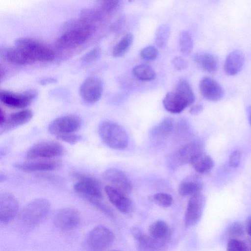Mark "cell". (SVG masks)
Masks as SVG:
<instances>
[{
	"label": "cell",
	"instance_id": "29",
	"mask_svg": "<svg viewBox=\"0 0 251 251\" xmlns=\"http://www.w3.org/2000/svg\"><path fill=\"white\" fill-rule=\"evenodd\" d=\"M133 39L132 34L126 33L114 47L112 50L113 56L119 57L124 55L131 46Z\"/></svg>",
	"mask_w": 251,
	"mask_h": 251
},
{
	"label": "cell",
	"instance_id": "36",
	"mask_svg": "<svg viewBox=\"0 0 251 251\" xmlns=\"http://www.w3.org/2000/svg\"><path fill=\"white\" fill-rule=\"evenodd\" d=\"M227 250L229 251H248L247 244L244 242L235 238H231L227 244Z\"/></svg>",
	"mask_w": 251,
	"mask_h": 251
},
{
	"label": "cell",
	"instance_id": "11",
	"mask_svg": "<svg viewBox=\"0 0 251 251\" xmlns=\"http://www.w3.org/2000/svg\"><path fill=\"white\" fill-rule=\"evenodd\" d=\"M36 96V92L32 90L21 93L2 90L0 92V100L9 107L22 108L29 105Z\"/></svg>",
	"mask_w": 251,
	"mask_h": 251
},
{
	"label": "cell",
	"instance_id": "24",
	"mask_svg": "<svg viewBox=\"0 0 251 251\" xmlns=\"http://www.w3.org/2000/svg\"><path fill=\"white\" fill-rule=\"evenodd\" d=\"M194 59L204 71L210 74L215 73L219 67V59L213 54L209 52H200L196 54Z\"/></svg>",
	"mask_w": 251,
	"mask_h": 251
},
{
	"label": "cell",
	"instance_id": "32",
	"mask_svg": "<svg viewBox=\"0 0 251 251\" xmlns=\"http://www.w3.org/2000/svg\"><path fill=\"white\" fill-rule=\"evenodd\" d=\"M178 44L180 51L183 55L188 56L190 54L194 46L191 34L187 30L182 31L179 36Z\"/></svg>",
	"mask_w": 251,
	"mask_h": 251
},
{
	"label": "cell",
	"instance_id": "19",
	"mask_svg": "<svg viewBox=\"0 0 251 251\" xmlns=\"http://www.w3.org/2000/svg\"><path fill=\"white\" fill-rule=\"evenodd\" d=\"M35 160L16 163L14 165V167L22 171L35 172L53 171L55 170L59 165L57 162L49 159Z\"/></svg>",
	"mask_w": 251,
	"mask_h": 251
},
{
	"label": "cell",
	"instance_id": "43",
	"mask_svg": "<svg viewBox=\"0 0 251 251\" xmlns=\"http://www.w3.org/2000/svg\"><path fill=\"white\" fill-rule=\"evenodd\" d=\"M203 107L202 104H199L193 106L190 109L189 112L193 115H198L203 110Z\"/></svg>",
	"mask_w": 251,
	"mask_h": 251
},
{
	"label": "cell",
	"instance_id": "7",
	"mask_svg": "<svg viewBox=\"0 0 251 251\" xmlns=\"http://www.w3.org/2000/svg\"><path fill=\"white\" fill-rule=\"evenodd\" d=\"M77 181L74 184V191L90 203L101 201L102 192L98 181L89 176L77 174Z\"/></svg>",
	"mask_w": 251,
	"mask_h": 251
},
{
	"label": "cell",
	"instance_id": "1",
	"mask_svg": "<svg viewBox=\"0 0 251 251\" xmlns=\"http://www.w3.org/2000/svg\"><path fill=\"white\" fill-rule=\"evenodd\" d=\"M69 27L56 40L55 45L58 49L76 48L86 42L97 29L96 25L84 23L79 20L71 24Z\"/></svg>",
	"mask_w": 251,
	"mask_h": 251
},
{
	"label": "cell",
	"instance_id": "33",
	"mask_svg": "<svg viewBox=\"0 0 251 251\" xmlns=\"http://www.w3.org/2000/svg\"><path fill=\"white\" fill-rule=\"evenodd\" d=\"M170 34V27L167 24L160 25L155 33V42L160 49H163L166 46Z\"/></svg>",
	"mask_w": 251,
	"mask_h": 251
},
{
	"label": "cell",
	"instance_id": "12",
	"mask_svg": "<svg viewBox=\"0 0 251 251\" xmlns=\"http://www.w3.org/2000/svg\"><path fill=\"white\" fill-rule=\"evenodd\" d=\"M205 197L201 193L192 196L189 199L184 215V224L186 227L195 225L200 220L205 204Z\"/></svg>",
	"mask_w": 251,
	"mask_h": 251
},
{
	"label": "cell",
	"instance_id": "16",
	"mask_svg": "<svg viewBox=\"0 0 251 251\" xmlns=\"http://www.w3.org/2000/svg\"><path fill=\"white\" fill-rule=\"evenodd\" d=\"M199 89L201 95L211 101H218L224 96L223 87L216 80L209 77H204L201 80Z\"/></svg>",
	"mask_w": 251,
	"mask_h": 251
},
{
	"label": "cell",
	"instance_id": "23",
	"mask_svg": "<svg viewBox=\"0 0 251 251\" xmlns=\"http://www.w3.org/2000/svg\"><path fill=\"white\" fill-rule=\"evenodd\" d=\"M0 52L5 60L13 64L23 65L33 63L23 50L15 46L3 48Z\"/></svg>",
	"mask_w": 251,
	"mask_h": 251
},
{
	"label": "cell",
	"instance_id": "34",
	"mask_svg": "<svg viewBox=\"0 0 251 251\" xmlns=\"http://www.w3.org/2000/svg\"><path fill=\"white\" fill-rule=\"evenodd\" d=\"M152 201L159 206L162 207H168L173 203V199L172 196L164 193H158L152 197Z\"/></svg>",
	"mask_w": 251,
	"mask_h": 251
},
{
	"label": "cell",
	"instance_id": "8",
	"mask_svg": "<svg viewBox=\"0 0 251 251\" xmlns=\"http://www.w3.org/2000/svg\"><path fill=\"white\" fill-rule=\"evenodd\" d=\"M63 147L58 142L45 140L39 142L31 147L26 153L28 160L50 159L61 156Z\"/></svg>",
	"mask_w": 251,
	"mask_h": 251
},
{
	"label": "cell",
	"instance_id": "10",
	"mask_svg": "<svg viewBox=\"0 0 251 251\" xmlns=\"http://www.w3.org/2000/svg\"><path fill=\"white\" fill-rule=\"evenodd\" d=\"M81 126L80 118L76 115H69L58 117L53 120L48 127L49 132L53 135H61L74 133Z\"/></svg>",
	"mask_w": 251,
	"mask_h": 251
},
{
	"label": "cell",
	"instance_id": "38",
	"mask_svg": "<svg viewBox=\"0 0 251 251\" xmlns=\"http://www.w3.org/2000/svg\"><path fill=\"white\" fill-rule=\"evenodd\" d=\"M100 55V49L96 47L84 54L81 58V61L84 63H89L98 59Z\"/></svg>",
	"mask_w": 251,
	"mask_h": 251
},
{
	"label": "cell",
	"instance_id": "42",
	"mask_svg": "<svg viewBox=\"0 0 251 251\" xmlns=\"http://www.w3.org/2000/svg\"><path fill=\"white\" fill-rule=\"evenodd\" d=\"M172 64L174 68L180 71L186 69L188 65L187 61L181 56H176L172 60Z\"/></svg>",
	"mask_w": 251,
	"mask_h": 251
},
{
	"label": "cell",
	"instance_id": "48",
	"mask_svg": "<svg viewBox=\"0 0 251 251\" xmlns=\"http://www.w3.org/2000/svg\"><path fill=\"white\" fill-rule=\"evenodd\" d=\"M6 179V176L4 174H2V173L0 175V181L1 182L5 180Z\"/></svg>",
	"mask_w": 251,
	"mask_h": 251
},
{
	"label": "cell",
	"instance_id": "40",
	"mask_svg": "<svg viewBox=\"0 0 251 251\" xmlns=\"http://www.w3.org/2000/svg\"><path fill=\"white\" fill-rule=\"evenodd\" d=\"M241 153L239 150L233 151L230 154L228 159L229 166L233 168L237 167L241 161Z\"/></svg>",
	"mask_w": 251,
	"mask_h": 251
},
{
	"label": "cell",
	"instance_id": "45",
	"mask_svg": "<svg viewBox=\"0 0 251 251\" xmlns=\"http://www.w3.org/2000/svg\"><path fill=\"white\" fill-rule=\"evenodd\" d=\"M6 118L4 115V113L2 109L0 110V126H2L5 122Z\"/></svg>",
	"mask_w": 251,
	"mask_h": 251
},
{
	"label": "cell",
	"instance_id": "22",
	"mask_svg": "<svg viewBox=\"0 0 251 251\" xmlns=\"http://www.w3.org/2000/svg\"><path fill=\"white\" fill-rule=\"evenodd\" d=\"M32 112L25 109L11 114L0 126V133L9 131L29 122L32 118Z\"/></svg>",
	"mask_w": 251,
	"mask_h": 251
},
{
	"label": "cell",
	"instance_id": "35",
	"mask_svg": "<svg viewBox=\"0 0 251 251\" xmlns=\"http://www.w3.org/2000/svg\"><path fill=\"white\" fill-rule=\"evenodd\" d=\"M141 57L147 61H151L155 59L158 55V51L153 46H148L144 48L140 51Z\"/></svg>",
	"mask_w": 251,
	"mask_h": 251
},
{
	"label": "cell",
	"instance_id": "44",
	"mask_svg": "<svg viewBox=\"0 0 251 251\" xmlns=\"http://www.w3.org/2000/svg\"><path fill=\"white\" fill-rule=\"evenodd\" d=\"M246 231L251 236V216L248 217L246 221Z\"/></svg>",
	"mask_w": 251,
	"mask_h": 251
},
{
	"label": "cell",
	"instance_id": "13",
	"mask_svg": "<svg viewBox=\"0 0 251 251\" xmlns=\"http://www.w3.org/2000/svg\"><path fill=\"white\" fill-rule=\"evenodd\" d=\"M103 91V83L99 78L90 76L82 83L79 94L81 99L88 103H94L100 98Z\"/></svg>",
	"mask_w": 251,
	"mask_h": 251
},
{
	"label": "cell",
	"instance_id": "20",
	"mask_svg": "<svg viewBox=\"0 0 251 251\" xmlns=\"http://www.w3.org/2000/svg\"><path fill=\"white\" fill-rule=\"evenodd\" d=\"M244 63L245 57L243 52L240 50H234L226 58L224 71L228 75H235L242 70Z\"/></svg>",
	"mask_w": 251,
	"mask_h": 251
},
{
	"label": "cell",
	"instance_id": "3",
	"mask_svg": "<svg viewBox=\"0 0 251 251\" xmlns=\"http://www.w3.org/2000/svg\"><path fill=\"white\" fill-rule=\"evenodd\" d=\"M51 208L50 202L44 198L34 199L22 210L19 223L25 230H30L41 224L47 217Z\"/></svg>",
	"mask_w": 251,
	"mask_h": 251
},
{
	"label": "cell",
	"instance_id": "21",
	"mask_svg": "<svg viewBox=\"0 0 251 251\" xmlns=\"http://www.w3.org/2000/svg\"><path fill=\"white\" fill-rule=\"evenodd\" d=\"M131 232L139 247L143 250H156L163 247L165 244L153 238L149 233L146 234L140 227H132Z\"/></svg>",
	"mask_w": 251,
	"mask_h": 251
},
{
	"label": "cell",
	"instance_id": "2",
	"mask_svg": "<svg viewBox=\"0 0 251 251\" xmlns=\"http://www.w3.org/2000/svg\"><path fill=\"white\" fill-rule=\"evenodd\" d=\"M195 100V95L189 83L182 79L178 82L174 91L166 94L162 103L167 111L177 114L193 104Z\"/></svg>",
	"mask_w": 251,
	"mask_h": 251
},
{
	"label": "cell",
	"instance_id": "46",
	"mask_svg": "<svg viewBox=\"0 0 251 251\" xmlns=\"http://www.w3.org/2000/svg\"><path fill=\"white\" fill-rule=\"evenodd\" d=\"M247 114L249 123L251 127V105L249 106L247 108Z\"/></svg>",
	"mask_w": 251,
	"mask_h": 251
},
{
	"label": "cell",
	"instance_id": "15",
	"mask_svg": "<svg viewBox=\"0 0 251 251\" xmlns=\"http://www.w3.org/2000/svg\"><path fill=\"white\" fill-rule=\"evenodd\" d=\"M102 177L110 185L128 195L132 191V184L126 175L121 170L110 168L105 170Z\"/></svg>",
	"mask_w": 251,
	"mask_h": 251
},
{
	"label": "cell",
	"instance_id": "27",
	"mask_svg": "<svg viewBox=\"0 0 251 251\" xmlns=\"http://www.w3.org/2000/svg\"><path fill=\"white\" fill-rule=\"evenodd\" d=\"M190 164L198 173L202 174L210 172L214 166L212 158L204 152L194 157Z\"/></svg>",
	"mask_w": 251,
	"mask_h": 251
},
{
	"label": "cell",
	"instance_id": "41",
	"mask_svg": "<svg viewBox=\"0 0 251 251\" xmlns=\"http://www.w3.org/2000/svg\"><path fill=\"white\" fill-rule=\"evenodd\" d=\"M119 2V0H100V4L103 10L111 12L117 6Z\"/></svg>",
	"mask_w": 251,
	"mask_h": 251
},
{
	"label": "cell",
	"instance_id": "4",
	"mask_svg": "<svg viewBox=\"0 0 251 251\" xmlns=\"http://www.w3.org/2000/svg\"><path fill=\"white\" fill-rule=\"evenodd\" d=\"M98 133L102 141L111 149L123 150L128 145V137L126 131L114 122H101L99 126Z\"/></svg>",
	"mask_w": 251,
	"mask_h": 251
},
{
	"label": "cell",
	"instance_id": "5",
	"mask_svg": "<svg viewBox=\"0 0 251 251\" xmlns=\"http://www.w3.org/2000/svg\"><path fill=\"white\" fill-rule=\"evenodd\" d=\"M14 44L23 50L33 63L50 61L54 58V54L50 48L33 39L20 38L15 40Z\"/></svg>",
	"mask_w": 251,
	"mask_h": 251
},
{
	"label": "cell",
	"instance_id": "37",
	"mask_svg": "<svg viewBox=\"0 0 251 251\" xmlns=\"http://www.w3.org/2000/svg\"><path fill=\"white\" fill-rule=\"evenodd\" d=\"M227 234L232 237L241 236L244 234V228L242 225L238 222H235L230 225L227 228Z\"/></svg>",
	"mask_w": 251,
	"mask_h": 251
},
{
	"label": "cell",
	"instance_id": "47",
	"mask_svg": "<svg viewBox=\"0 0 251 251\" xmlns=\"http://www.w3.org/2000/svg\"><path fill=\"white\" fill-rule=\"evenodd\" d=\"M54 79L52 78H46V79H43L42 80H41V83L43 84H48L49 83H52L53 82H54Z\"/></svg>",
	"mask_w": 251,
	"mask_h": 251
},
{
	"label": "cell",
	"instance_id": "14",
	"mask_svg": "<svg viewBox=\"0 0 251 251\" xmlns=\"http://www.w3.org/2000/svg\"><path fill=\"white\" fill-rule=\"evenodd\" d=\"M19 210L17 199L10 192H3L0 194V221L3 224L10 223Z\"/></svg>",
	"mask_w": 251,
	"mask_h": 251
},
{
	"label": "cell",
	"instance_id": "39",
	"mask_svg": "<svg viewBox=\"0 0 251 251\" xmlns=\"http://www.w3.org/2000/svg\"><path fill=\"white\" fill-rule=\"evenodd\" d=\"M56 138L59 140L71 145H74L77 143L82 139L80 135L75 134L74 133L59 135L56 136Z\"/></svg>",
	"mask_w": 251,
	"mask_h": 251
},
{
	"label": "cell",
	"instance_id": "9",
	"mask_svg": "<svg viewBox=\"0 0 251 251\" xmlns=\"http://www.w3.org/2000/svg\"><path fill=\"white\" fill-rule=\"evenodd\" d=\"M53 221L54 226L59 230L70 231L79 225L80 214L79 211L74 207H63L55 213Z\"/></svg>",
	"mask_w": 251,
	"mask_h": 251
},
{
	"label": "cell",
	"instance_id": "31",
	"mask_svg": "<svg viewBox=\"0 0 251 251\" xmlns=\"http://www.w3.org/2000/svg\"><path fill=\"white\" fill-rule=\"evenodd\" d=\"M103 15L100 10L93 8L84 9L80 12L79 20L84 23L95 25L102 20Z\"/></svg>",
	"mask_w": 251,
	"mask_h": 251
},
{
	"label": "cell",
	"instance_id": "25",
	"mask_svg": "<svg viewBox=\"0 0 251 251\" xmlns=\"http://www.w3.org/2000/svg\"><path fill=\"white\" fill-rule=\"evenodd\" d=\"M170 233V230L167 224L161 220L153 223L149 228V235L165 244L169 239Z\"/></svg>",
	"mask_w": 251,
	"mask_h": 251
},
{
	"label": "cell",
	"instance_id": "6",
	"mask_svg": "<svg viewBox=\"0 0 251 251\" xmlns=\"http://www.w3.org/2000/svg\"><path fill=\"white\" fill-rule=\"evenodd\" d=\"M115 235L108 227L99 225L92 229L86 235L83 244L90 251H102L112 245Z\"/></svg>",
	"mask_w": 251,
	"mask_h": 251
},
{
	"label": "cell",
	"instance_id": "26",
	"mask_svg": "<svg viewBox=\"0 0 251 251\" xmlns=\"http://www.w3.org/2000/svg\"><path fill=\"white\" fill-rule=\"evenodd\" d=\"M202 182L196 177H190L182 181L178 186V192L182 196L193 195L202 190Z\"/></svg>",
	"mask_w": 251,
	"mask_h": 251
},
{
	"label": "cell",
	"instance_id": "30",
	"mask_svg": "<svg viewBox=\"0 0 251 251\" xmlns=\"http://www.w3.org/2000/svg\"><path fill=\"white\" fill-rule=\"evenodd\" d=\"M132 73L136 78L142 81H151L156 77V73L154 70L146 64L136 66L132 70Z\"/></svg>",
	"mask_w": 251,
	"mask_h": 251
},
{
	"label": "cell",
	"instance_id": "17",
	"mask_svg": "<svg viewBox=\"0 0 251 251\" xmlns=\"http://www.w3.org/2000/svg\"><path fill=\"white\" fill-rule=\"evenodd\" d=\"M104 191L109 201L118 210L124 214L131 211L132 205L127 195L108 185L105 186Z\"/></svg>",
	"mask_w": 251,
	"mask_h": 251
},
{
	"label": "cell",
	"instance_id": "18",
	"mask_svg": "<svg viewBox=\"0 0 251 251\" xmlns=\"http://www.w3.org/2000/svg\"><path fill=\"white\" fill-rule=\"evenodd\" d=\"M204 152V145L200 141H194L189 143L176 154V159L180 165L190 163L192 159L199 154Z\"/></svg>",
	"mask_w": 251,
	"mask_h": 251
},
{
	"label": "cell",
	"instance_id": "28",
	"mask_svg": "<svg viewBox=\"0 0 251 251\" xmlns=\"http://www.w3.org/2000/svg\"><path fill=\"white\" fill-rule=\"evenodd\" d=\"M174 127V120L169 117H165L153 127L151 135L154 138H161L168 135Z\"/></svg>",
	"mask_w": 251,
	"mask_h": 251
},
{
	"label": "cell",
	"instance_id": "50",
	"mask_svg": "<svg viewBox=\"0 0 251 251\" xmlns=\"http://www.w3.org/2000/svg\"><path fill=\"white\" fill-rule=\"evenodd\" d=\"M129 0V1H132V0Z\"/></svg>",
	"mask_w": 251,
	"mask_h": 251
},
{
	"label": "cell",
	"instance_id": "49",
	"mask_svg": "<svg viewBox=\"0 0 251 251\" xmlns=\"http://www.w3.org/2000/svg\"><path fill=\"white\" fill-rule=\"evenodd\" d=\"M248 250L251 251V239L249 241V243L247 244Z\"/></svg>",
	"mask_w": 251,
	"mask_h": 251
}]
</instances>
